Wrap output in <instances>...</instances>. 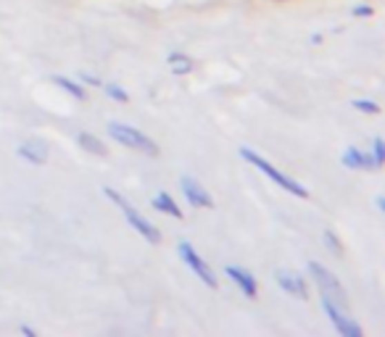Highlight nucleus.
<instances>
[{
	"instance_id": "nucleus-1",
	"label": "nucleus",
	"mask_w": 385,
	"mask_h": 337,
	"mask_svg": "<svg viewBox=\"0 0 385 337\" xmlns=\"http://www.w3.org/2000/svg\"><path fill=\"white\" fill-rule=\"evenodd\" d=\"M240 159H246V161L251 163V166H256L261 174H267L277 187H282L285 192H290V195H296V198H309V190L304 187V185H298L296 179H290L288 174H282L277 166H272V163L264 159V156H259L256 150H251V147H240Z\"/></svg>"
},
{
	"instance_id": "nucleus-2",
	"label": "nucleus",
	"mask_w": 385,
	"mask_h": 337,
	"mask_svg": "<svg viewBox=\"0 0 385 337\" xmlns=\"http://www.w3.org/2000/svg\"><path fill=\"white\" fill-rule=\"evenodd\" d=\"M309 274H311V279H314V285L319 287L322 300H330V303H335L338 308H343V311H348V314H351L346 287L338 282V277H335L330 269H325V266L317 264V261H309Z\"/></svg>"
},
{
	"instance_id": "nucleus-3",
	"label": "nucleus",
	"mask_w": 385,
	"mask_h": 337,
	"mask_svg": "<svg viewBox=\"0 0 385 337\" xmlns=\"http://www.w3.org/2000/svg\"><path fill=\"white\" fill-rule=\"evenodd\" d=\"M103 195L121 208V214H124V219L130 221V227H132L135 232H140V235L146 237L150 245H159V243H161V232H159V229H156V227H153V224H150V221L146 219V216H143V214H140L132 203H127V198H124V195L114 192L111 187H103Z\"/></svg>"
},
{
	"instance_id": "nucleus-4",
	"label": "nucleus",
	"mask_w": 385,
	"mask_h": 337,
	"mask_svg": "<svg viewBox=\"0 0 385 337\" xmlns=\"http://www.w3.org/2000/svg\"><path fill=\"white\" fill-rule=\"evenodd\" d=\"M108 134L117 140L119 145L130 147V150H137V153H146V156H150V159H156V156L161 153V150H159V145L150 140L148 134H143L140 130L130 127V124L111 121V124H108Z\"/></svg>"
},
{
	"instance_id": "nucleus-5",
	"label": "nucleus",
	"mask_w": 385,
	"mask_h": 337,
	"mask_svg": "<svg viewBox=\"0 0 385 337\" xmlns=\"http://www.w3.org/2000/svg\"><path fill=\"white\" fill-rule=\"evenodd\" d=\"M177 256L188 264V269H190L195 277L201 279L206 287H211V290H217V285H219V279H217V274H214V269L201 258V253L192 248L188 240H182L177 245Z\"/></svg>"
},
{
	"instance_id": "nucleus-6",
	"label": "nucleus",
	"mask_w": 385,
	"mask_h": 337,
	"mask_svg": "<svg viewBox=\"0 0 385 337\" xmlns=\"http://www.w3.org/2000/svg\"><path fill=\"white\" fill-rule=\"evenodd\" d=\"M322 308H325L327 319H330V324L335 327V332L341 337H362L364 332H362V327L348 316V311H343V308H338L335 303H330V300H322Z\"/></svg>"
},
{
	"instance_id": "nucleus-7",
	"label": "nucleus",
	"mask_w": 385,
	"mask_h": 337,
	"mask_svg": "<svg viewBox=\"0 0 385 337\" xmlns=\"http://www.w3.org/2000/svg\"><path fill=\"white\" fill-rule=\"evenodd\" d=\"M275 282H277L290 298H296V300H306V298H309V285H306V279H304V274L293 272V269H277V272H275Z\"/></svg>"
},
{
	"instance_id": "nucleus-8",
	"label": "nucleus",
	"mask_w": 385,
	"mask_h": 337,
	"mask_svg": "<svg viewBox=\"0 0 385 337\" xmlns=\"http://www.w3.org/2000/svg\"><path fill=\"white\" fill-rule=\"evenodd\" d=\"M179 187H182V195H185V201L190 203V208H214L211 192H208L198 179H192V176L185 174L179 179Z\"/></svg>"
},
{
	"instance_id": "nucleus-9",
	"label": "nucleus",
	"mask_w": 385,
	"mask_h": 337,
	"mask_svg": "<svg viewBox=\"0 0 385 337\" xmlns=\"http://www.w3.org/2000/svg\"><path fill=\"white\" fill-rule=\"evenodd\" d=\"M224 274L235 282L237 287H240V293L246 295L248 300L259 298V282H256V277H253L248 269H243V266H227Z\"/></svg>"
},
{
	"instance_id": "nucleus-10",
	"label": "nucleus",
	"mask_w": 385,
	"mask_h": 337,
	"mask_svg": "<svg viewBox=\"0 0 385 337\" xmlns=\"http://www.w3.org/2000/svg\"><path fill=\"white\" fill-rule=\"evenodd\" d=\"M341 161L346 169H354V172H372V169H377L375 159H372L370 153H362L359 147H346Z\"/></svg>"
},
{
	"instance_id": "nucleus-11",
	"label": "nucleus",
	"mask_w": 385,
	"mask_h": 337,
	"mask_svg": "<svg viewBox=\"0 0 385 337\" xmlns=\"http://www.w3.org/2000/svg\"><path fill=\"white\" fill-rule=\"evenodd\" d=\"M19 156H21L24 161L43 166V163L48 161V147H45V143H40V140H30V143L19 145Z\"/></svg>"
},
{
	"instance_id": "nucleus-12",
	"label": "nucleus",
	"mask_w": 385,
	"mask_h": 337,
	"mask_svg": "<svg viewBox=\"0 0 385 337\" xmlns=\"http://www.w3.org/2000/svg\"><path fill=\"white\" fill-rule=\"evenodd\" d=\"M150 205H153L156 211L166 214V216H172V219H185V214L179 211V205L175 203V198H172L169 192H159V195H153Z\"/></svg>"
},
{
	"instance_id": "nucleus-13",
	"label": "nucleus",
	"mask_w": 385,
	"mask_h": 337,
	"mask_svg": "<svg viewBox=\"0 0 385 337\" xmlns=\"http://www.w3.org/2000/svg\"><path fill=\"white\" fill-rule=\"evenodd\" d=\"M77 140H79V145L85 147L88 153H92V156H108V147L101 143V137H95V134H90V132H79L77 134Z\"/></svg>"
},
{
	"instance_id": "nucleus-14",
	"label": "nucleus",
	"mask_w": 385,
	"mask_h": 337,
	"mask_svg": "<svg viewBox=\"0 0 385 337\" xmlns=\"http://www.w3.org/2000/svg\"><path fill=\"white\" fill-rule=\"evenodd\" d=\"M166 61H169V69L177 74V76H185V74H190L195 69V61L190 56H185V53H172Z\"/></svg>"
},
{
	"instance_id": "nucleus-15",
	"label": "nucleus",
	"mask_w": 385,
	"mask_h": 337,
	"mask_svg": "<svg viewBox=\"0 0 385 337\" xmlns=\"http://www.w3.org/2000/svg\"><path fill=\"white\" fill-rule=\"evenodd\" d=\"M53 85H59L61 90H66L75 101H85V98H88L85 88H82V85H77L75 79H69V76H53Z\"/></svg>"
},
{
	"instance_id": "nucleus-16",
	"label": "nucleus",
	"mask_w": 385,
	"mask_h": 337,
	"mask_svg": "<svg viewBox=\"0 0 385 337\" xmlns=\"http://www.w3.org/2000/svg\"><path fill=\"white\" fill-rule=\"evenodd\" d=\"M101 88L106 90V95H108L111 101H119V103H127V101H130V95H127V90L121 88V85H117V82H103Z\"/></svg>"
},
{
	"instance_id": "nucleus-17",
	"label": "nucleus",
	"mask_w": 385,
	"mask_h": 337,
	"mask_svg": "<svg viewBox=\"0 0 385 337\" xmlns=\"http://www.w3.org/2000/svg\"><path fill=\"white\" fill-rule=\"evenodd\" d=\"M322 240H325L327 248L333 250V256H343V243L338 240V235H335L333 229H325V235H322Z\"/></svg>"
},
{
	"instance_id": "nucleus-18",
	"label": "nucleus",
	"mask_w": 385,
	"mask_h": 337,
	"mask_svg": "<svg viewBox=\"0 0 385 337\" xmlns=\"http://www.w3.org/2000/svg\"><path fill=\"white\" fill-rule=\"evenodd\" d=\"M372 159L377 163V169H383L385 166V143L383 137H375V143H372Z\"/></svg>"
},
{
	"instance_id": "nucleus-19",
	"label": "nucleus",
	"mask_w": 385,
	"mask_h": 337,
	"mask_svg": "<svg viewBox=\"0 0 385 337\" xmlns=\"http://www.w3.org/2000/svg\"><path fill=\"white\" fill-rule=\"evenodd\" d=\"M351 105H354L359 114H380V105H377L375 101H364V98H356Z\"/></svg>"
},
{
	"instance_id": "nucleus-20",
	"label": "nucleus",
	"mask_w": 385,
	"mask_h": 337,
	"mask_svg": "<svg viewBox=\"0 0 385 337\" xmlns=\"http://www.w3.org/2000/svg\"><path fill=\"white\" fill-rule=\"evenodd\" d=\"M351 14H354L356 19H370L375 11H372V6H354V8H351Z\"/></svg>"
},
{
	"instance_id": "nucleus-21",
	"label": "nucleus",
	"mask_w": 385,
	"mask_h": 337,
	"mask_svg": "<svg viewBox=\"0 0 385 337\" xmlns=\"http://www.w3.org/2000/svg\"><path fill=\"white\" fill-rule=\"evenodd\" d=\"M79 79H82L85 85H92V88H101V85H103V82H101L98 76H92V74H88V72H82V74H79Z\"/></svg>"
},
{
	"instance_id": "nucleus-22",
	"label": "nucleus",
	"mask_w": 385,
	"mask_h": 337,
	"mask_svg": "<svg viewBox=\"0 0 385 337\" xmlns=\"http://www.w3.org/2000/svg\"><path fill=\"white\" fill-rule=\"evenodd\" d=\"M21 335H30V337H34L37 332L32 329V327H27V324H21Z\"/></svg>"
},
{
	"instance_id": "nucleus-23",
	"label": "nucleus",
	"mask_w": 385,
	"mask_h": 337,
	"mask_svg": "<svg viewBox=\"0 0 385 337\" xmlns=\"http://www.w3.org/2000/svg\"><path fill=\"white\" fill-rule=\"evenodd\" d=\"M375 203H377V211H385V201H383V195H380V198H377Z\"/></svg>"
}]
</instances>
